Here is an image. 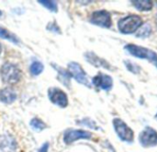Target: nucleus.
Here are the masks:
<instances>
[{"label": "nucleus", "instance_id": "obj_1", "mask_svg": "<svg viewBox=\"0 0 157 152\" xmlns=\"http://www.w3.org/2000/svg\"><path fill=\"white\" fill-rule=\"evenodd\" d=\"M0 77L6 84H16L21 80L22 73L20 69L10 62H5L0 67Z\"/></svg>", "mask_w": 157, "mask_h": 152}, {"label": "nucleus", "instance_id": "obj_2", "mask_svg": "<svg viewBox=\"0 0 157 152\" xmlns=\"http://www.w3.org/2000/svg\"><path fill=\"white\" fill-rule=\"evenodd\" d=\"M124 49L129 54L136 58L148 60L157 68V53L155 51L135 44H127Z\"/></svg>", "mask_w": 157, "mask_h": 152}, {"label": "nucleus", "instance_id": "obj_3", "mask_svg": "<svg viewBox=\"0 0 157 152\" xmlns=\"http://www.w3.org/2000/svg\"><path fill=\"white\" fill-rule=\"evenodd\" d=\"M143 24V19L140 16L130 15L119 20L118 28L122 34H132L136 32Z\"/></svg>", "mask_w": 157, "mask_h": 152}, {"label": "nucleus", "instance_id": "obj_4", "mask_svg": "<svg viewBox=\"0 0 157 152\" xmlns=\"http://www.w3.org/2000/svg\"><path fill=\"white\" fill-rule=\"evenodd\" d=\"M114 130L119 139L126 143L132 144L134 140L133 130L121 118H114L112 121Z\"/></svg>", "mask_w": 157, "mask_h": 152}, {"label": "nucleus", "instance_id": "obj_5", "mask_svg": "<svg viewBox=\"0 0 157 152\" xmlns=\"http://www.w3.org/2000/svg\"><path fill=\"white\" fill-rule=\"evenodd\" d=\"M67 67H68V71L72 74V77H74V79L77 83H79L85 86H87L89 88L91 87L92 82L89 81L86 72H85V70L82 68V66L78 62L71 61L68 63Z\"/></svg>", "mask_w": 157, "mask_h": 152}, {"label": "nucleus", "instance_id": "obj_6", "mask_svg": "<svg viewBox=\"0 0 157 152\" xmlns=\"http://www.w3.org/2000/svg\"><path fill=\"white\" fill-rule=\"evenodd\" d=\"M48 98L53 105L61 108L67 107L69 104L67 95L58 87H51L48 89Z\"/></svg>", "mask_w": 157, "mask_h": 152}, {"label": "nucleus", "instance_id": "obj_7", "mask_svg": "<svg viewBox=\"0 0 157 152\" xmlns=\"http://www.w3.org/2000/svg\"><path fill=\"white\" fill-rule=\"evenodd\" d=\"M93 134L84 129H67L63 134V142L66 145H70L80 139H91Z\"/></svg>", "mask_w": 157, "mask_h": 152}, {"label": "nucleus", "instance_id": "obj_8", "mask_svg": "<svg viewBox=\"0 0 157 152\" xmlns=\"http://www.w3.org/2000/svg\"><path fill=\"white\" fill-rule=\"evenodd\" d=\"M90 23L101 27V28H110L112 25L111 15L107 10H97L94 11L89 18Z\"/></svg>", "mask_w": 157, "mask_h": 152}, {"label": "nucleus", "instance_id": "obj_9", "mask_svg": "<svg viewBox=\"0 0 157 152\" xmlns=\"http://www.w3.org/2000/svg\"><path fill=\"white\" fill-rule=\"evenodd\" d=\"M139 142L144 148L157 146V131L151 127H146L139 135Z\"/></svg>", "mask_w": 157, "mask_h": 152}, {"label": "nucleus", "instance_id": "obj_10", "mask_svg": "<svg viewBox=\"0 0 157 152\" xmlns=\"http://www.w3.org/2000/svg\"><path fill=\"white\" fill-rule=\"evenodd\" d=\"M92 84L104 91H110L113 87V80L111 76L100 72L93 77Z\"/></svg>", "mask_w": 157, "mask_h": 152}, {"label": "nucleus", "instance_id": "obj_11", "mask_svg": "<svg viewBox=\"0 0 157 152\" xmlns=\"http://www.w3.org/2000/svg\"><path fill=\"white\" fill-rule=\"evenodd\" d=\"M52 68L57 72L58 73V80L64 85L66 86L67 88L70 87V84H71V78H72V74L70 73V72L68 70H65L63 69V67H60L58 66L57 64L55 63H52Z\"/></svg>", "mask_w": 157, "mask_h": 152}, {"label": "nucleus", "instance_id": "obj_12", "mask_svg": "<svg viewBox=\"0 0 157 152\" xmlns=\"http://www.w3.org/2000/svg\"><path fill=\"white\" fill-rule=\"evenodd\" d=\"M85 58L86 60L92 65L96 66V67H103L105 69H111V66L109 65V62H107L105 60H103L102 58L97 56L94 52H86L85 54Z\"/></svg>", "mask_w": 157, "mask_h": 152}, {"label": "nucleus", "instance_id": "obj_13", "mask_svg": "<svg viewBox=\"0 0 157 152\" xmlns=\"http://www.w3.org/2000/svg\"><path fill=\"white\" fill-rule=\"evenodd\" d=\"M17 94L11 88H4L0 90V102L10 105L17 100Z\"/></svg>", "mask_w": 157, "mask_h": 152}, {"label": "nucleus", "instance_id": "obj_14", "mask_svg": "<svg viewBox=\"0 0 157 152\" xmlns=\"http://www.w3.org/2000/svg\"><path fill=\"white\" fill-rule=\"evenodd\" d=\"M0 39H6L14 44H18L20 39L17 38V35H15L14 33L10 32L8 29L3 28V27H0Z\"/></svg>", "mask_w": 157, "mask_h": 152}, {"label": "nucleus", "instance_id": "obj_15", "mask_svg": "<svg viewBox=\"0 0 157 152\" xmlns=\"http://www.w3.org/2000/svg\"><path fill=\"white\" fill-rule=\"evenodd\" d=\"M133 6H135L136 9L139 11L144 12V11H150L153 8V2L149 0H136V1H132Z\"/></svg>", "mask_w": 157, "mask_h": 152}, {"label": "nucleus", "instance_id": "obj_16", "mask_svg": "<svg viewBox=\"0 0 157 152\" xmlns=\"http://www.w3.org/2000/svg\"><path fill=\"white\" fill-rule=\"evenodd\" d=\"M151 33H152V26L149 23H144L137 30L136 37L140 39H146L151 35Z\"/></svg>", "mask_w": 157, "mask_h": 152}, {"label": "nucleus", "instance_id": "obj_17", "mask_svg": "<svg viewBox=\"0 0 157 152\" xmlns=\"http://www.w3.org/2000/svg\"><path fill=\"white\" fill-rule=\"evenodd\" d=\"M44 70V65L38 61H32L31 64L29 65V72L32 76H38L40 73H42Z\"/></svg>", "mask_w": 157, "mask_h": 152}, {"label": "nucleus", "instance_id": "obj_18", "mask_svg": "<svg viewBox=\"0 0 157 152\" xmlns=\"http://www.w3.org/2000/svg\"><path fill=\"white\" fill-rule=\"evenodd\" d=\"M29 126L34 131H37V132H40L47 128L46 124L41 119L38 118V117L32 118L29 122Z\"/></svg>", "mask_w": 157, "mask_h": 152}, {"label": "nucleus", "instance_id": "obj_19", "mask_svg": "<svg viewBox=\"0 0 157 152\" xmlns=\"http://www.w3.org/2000/svg\"><path fill=\"white\" fill-rule=\"evenodd\" d=\"M42 6L47 8L49 11L52 13H57L58 12V6L55 1L52 0H39L38 1Z\"/></svg>", "mask_w": 157, "mask_h": 152}, {"label": "nucleus", "instance_id": "obj_20", "mask_svg": "<svg viewBox=\"0 0 157 152\" xmlns=\"http://www.w3.org/2000/svg\"><path fill=\"white\" fill-rule=\"evenodd\" d=\"M76 123L80 126H84V127H86V128H91V129H95V130L99 129V127H98L97 123L89 117H86V118H83L81 120H78Z\"/></svg>", "mask_w": 157, "mask_h": 152}, {"label": "nucleus", "instance_id": "obj_21", "mask_svg": "<svg viewBox=\"0 0 157 152\" xmlns=\"http://www.w3.org/2000/svg\"><path fill=\"white\" fill-rule=\"evenodd\" d=\"M124 64H125L126 68L128 69V71H130L132 73H136L137 74L141 71V68L137 64H135L134 62H132V61H131L129 60H125L124 61Z\"/></svg>", "mask_w": 157, "mask_h": 152}, {"label": "nucleus", "instance_id": "obj_22", "mask_svg": "<svg viewBox=\"0 0 157 152\" xmlns=\"http://www.w3.org/2000/svg\"><path fill=\"white\" fill-rule=\"evenodd\" d=\"M46 28H47L49 31H51V32H52V33H54V34H61V33H62L60 27L57 25V23H56L55 21L50 22V23L47 25Z\"/></svg>", "mask_w": 157, "mask_h": 152}, {"label": "nucleus", "instance_id": "obj_23", "mask_svg": "<svg viewBox=\"0 0 157 152\" xmlns=\"http://www.w3.org/2000/svg\"><path fill=\"white\" fill-rule=\"evenodd\" d=\"M49 148H50L49 142H45V143L40 147V149L39 150V151L38 152H48L49 151Z\"/></svg>", "mask_w": 157, "mask_h": 152}, {"label": "nucleus", "instance_id": "obj_24", "mask_svg": "<svg viewBox=\"0 0 157 152\" xmlns=\"http://www.w3.org/2000/svg\"><path fill=\"white\" fill-rule=\"evenodd\" d=\"M2 53V45H1V43H0V54Z\"/></svg>", "mask_w": 157, "mask_h": 152}, {"label": "nucleus", "instance_id": "obj_25", "mask_svg": "<svg viewBox=\"0 0 157 152\" xmlns=\"http://www.w3.org/2000/svg\"><path fill=\"white\" fill-rule=\"evenodd\" d=\"M1 16H2V11L0 10V17H1Z\"/></svg>", "mask_w": 157, "mask_h": 152}, {"label": "nucleus", "instance_id": "obj_26", "mask_svg": "<svg viewBox=\"0 0 157 152\" xmlns=\"http://www.w3.org/2000/svg\"><path fill=\"white\" fill-rule=\"evenodd\" d=\"M155 119H156V120H157V114H156V115H155Z\"/></svg>", "mask_w": 157, "mask_h": 152}, {"label": "nucleus", "instance_id": "obj_27", "mask_svg": "<svg viewBox=\"0 0 157 152\" xmlns=\"http://www.w3.org/2000/svg\"><path fill=\"white\" fill-rule=\"evenodd\" d=\"M156 24H157V20H156Z\"/></svg>", "mask_w": 157, "mask_h": 152}]
</instances>
